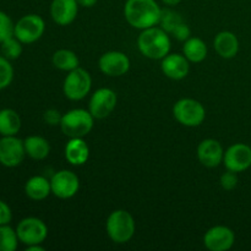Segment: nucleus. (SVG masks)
Listing matches in <instances>:
<instances>
[{
  "mask_svg": "<svg viewBox=\"0 0 251 251\" xmlns=\"http://www.w3.org/2000/svg\"><path fill=\"white\" fill-rule=\"evenodd\" d=\"M124 16L127 24L136 29H146L158 26L162 9L156 0H126Z\"/></svg>",
  "mask_w": 251,
  "mask_h": 251,
  "instance_id": "obj_1",
  "label": "nucleus"
},
{
  "mask_svg": "<svg viewBox=\"0 0 251 251\" xmlns=\"http://www.w3.org/2000/svg\"><path fill=\"white\" fill-rule=\"evenodd\" d=\"M172 42L169 33L162 27H150L142 29L137 37L140 53L152 60H162L171 51Z\"/></svg>",
  "mask_w": 251,
  "mask_h": 251,
  "instance_id": "obj_2",
  "label": "nucleus"
},
{
  "mask_svg": "<svg viewBox=\"0 0 251 251\" xmlns=\"http://www.w3.org/2000/svg\"><path fill=\"white\" fill-rule=\"evenodd\" d=\"M108 237L115 244H125L132 239L136 223L131 213L126 210H115L108 216L105 222Z\"/></svg>",
  "mask_w": 251,
  "mask_h": 251,
  "instance_id": "obj_3",
  "label": "nucleus"
},
{
  "mask_svg": "<svg viewBox=\"0 0 251 251\" xmlns=\"http://www.w3.org/2000/svg\"><path fill=\"white\" fill-rule=\"evenodd\" d=\"M93 124H95V118L91 114L90 110L75 108L63 114L59 126L63 134L69 139H74V137L83 139L92 131Z\"/></svg>",
  "mask_w": 251,
  "mask_h": 251,
  "instance_id": "obj_4",
  "label": "nucleus"
},
{
  "mask_svg": "<svg viewBox=\"0 0 251 251\" xmlns=\"http://www.w3.org/2000/svg\"><path fill=\"white\" fill-rule=\"evenodd\" d=\"M173 115L179 124L188 127L200 126L206 118V109L194 98H181L174 104Z\"/></svg>",
  "mask_w": 251,
  "mask_h": 251,
  "instance_id": "obj_5",
  "label": "nucleus"
},
{
  "mask_svg": "<svg viewBox=\"0 0 251 251\" xmlns=\"http://www.w3.org/2000/svg\"><path fill=\"white\" fill-rule=\"evenodd\" d=\"M92 77L83 68H76L69 71L63 83V92L70 100H81L90 93Z\"/></svg>",
  "mask_w": 251,
  "mask_h": 251,
  "instance_id": "obj_6",
  "label": "nucleus"
},
{
  "mask_svg": "<svg viewBox=\"0 0 251 251\" xmlns=\"http://www.w3.org/2000/svg\"><path fill=\"white\" fill-rule=\"evenodd\" d=\"M46 31V22L37 14L22 16L14 26V36L24 44H32L42 38Z\"/></svg>",
  "mask_w": 251,
  "mask_h": 251,
  "instance_id": "obj_7",
  "label": "nucleus"
},
{
  "mask_svg": "<svg viewBox=\"0 0 251 251\" xmlns=\"http://www.w3.org/2000/svg\"><path fill=\"white\" fill-rule=\"evenodd\" d=\"M19 242L24 245L42 244L48 237V227L38 217H26L16 226Z\"/></svg>",
  "mask_w": 251,
  "mask_h": 251,
  "instance_id": "obj_8",
  "label": "nucleus"
},
{
  "mask_svg": "<svg viewBox=\"0 0 251 251\" xmlns=\"http://www.w3.org/2000/svg\"><path fill=\"white\" fill-rule=\"evenodd\" d=\"M24 140L14 136L0 137V164L6 168H16L26 157Z\"/></svg>",
  "mask_w": 251,
  "mask_h": 251,
  "instance_id": "obj_9",
  "label": "nucleus"
},
{
  "mask_svg": "<svg viewBox=\"0 0 251 251\" xmlns=\"http://www.w3.org/2000/svg\"><path fill=\"white\" fill-rule=\"evenodd\" d=\"M118 96L112 88L100 87L93 92L88 102V110L95 119H104L114 112Z\"/></svg>",
  "mask_w": 251,
  "mask_h": 251,
  "instance_id": "obj_10",
  "label": "nucleus"
},
{
  "mask_svg": "<svg viewBox=\"0 0 251 251\" xmlns=\"http://www.w3.org/2000/svg\"><path fill=\"white\" fill-rule=\"evenodd\" d=\"M51 194L61 200L74 198L80 190V179L77 174L68 169L56 172L50 178Z\"/></svg>",
  "mask_w": 251,
  "mask_h": 251,
  "instance_id": "obj_11",
  "label": "nucleus"
},
{
  "mask_svg": "<svg viewBox=\"0 0 251 251\" xmlns=\"http://www.w3.org/2000/svg\"><path fill=\"white\" fill-rule=\"evenodd\" d=\"M223 163L228 171L242 173L251 167V147L247 144L232 145L225 151Z\"/></svg>",
  "mask_w": 251,
  "mask_h": 251,
  "instance_id": "obj_12",
  "label": "nucleus"
},
{
  "mask_svg": "<svg viewBox=\"0 0 251 251\" xmlns=\"http://www.w3.org/2000/svg\"><path fill=\"white\" fill-rule=\"evenodd\" d=\"M130 59L125 53L110 50L102 54L98 60L100 70L109 77H120L130 70Z\"/></svg>",
  "mask_w": 251,
  "mask_h": 251,
  "instance_id": "obj_13",
  "label": "nucleus"
},
{
  "mask_svg": "<svg viewBox=\"0 0 251 251\" xmlns=\"http://www.w3.org/2000/svg\"><path fill=\"white\" fill-rule=\"evenodd\" d=\"M235 234L227 226H215L203 235V245L210 251H227L232 249Z\"/></svg>",
  "mask_w": 251,
  "mask_h": 251,
  "instance_id": "obj_14",
  "label": "nucleus"
},
{
  "mask_svg": "<svg viewBox=\"0 0 251 251\" xmlns=\"http://www.w3.org/2000/svg\"><path fill=\"white\" fill-rule=\"evenodd\" d=\"M225 150L220 141L215 139H205L198 146V159L207 168H216L223 163Z\"/></svg>",
  "mask_w": 251,
  "mask_h": 251,
  "instance_id": "obj_15",
  "label": "nucleus"
},
{
  "mask_svg": "<svg viewBox=\"0 0 251 251\" xmlns=\"http://www.w3.org/2000/svg\"><path fill=\"white\" fill-rule=\"evenodd\" d=\"M162 73L172 80H183L188 76L190 71V61L185 58L184 54L169 53L162 59Z\"/></svg>",
  "mask_w": 251,
  "mask_h": 251,
  "instance_id": "obj_16",
  "label": "nucleus"
},
{
  "mask_svg": "<svg viewBox=\"0 0 251 251\" xmlns=\"http://www.w3.org/2000/svg\"><path fill=\"white\" fill-rule=\"evenodd\" d=\"M76 0H53L50 4V16L59 26H68L75 21L78 12Z\"/></svg>",
  "mask_w": 251,
  "mask_h": 251,
  "instance_id": "obj_17",
  "label": "nucleus"
},
{
  "mask_svg": "<svg viewBox=\"0 0 251 251\" xmlns=\"http://www.w3.org/2000/svg\"><path fill=\"white\" fill-rule=\"evenodd\" d=\"M213 47L221 58L233 59L239 51V39L233 32L222 31L215 37Z\"/></svg>",
  "mask_w": 251,
  "mask_h": 251,
  "instance_id": "obj_18",
  "label": "nucleus"
},
{
  "mask_svg": "<svg viewBox=\"0 0 251 251\" xmlns=\"http://www.w3.org/2000/svg\"><path fill=\"white\" fill-rule=\"evenodd\" d=\"M65 158L73 166H82L88 161L90 147L82 137H74L69 140L65 146Z\"/></svg>",
  "mask_w": 251,
  "mask_h": 251,
  "instance_id": "obj_19",
  "label": "nucleus"
},
{
  "mask_svg": "<svg viewBox=\"0 0 251 251\" xmlns=\"http://www.w3.org/2000/svg\"><path fill=\"white\" fill-rule=\"evenodd\" d=\"M25 194L33 201H43L51 194L50 179L43 176H33L25 184Z\"/></svg>",
  "mask_w": 251,
  "mask_h": 251,
  "instance_id": "obj_20",
  "label": "nucleus"
},
{
  "mask_svg": "<svg viewBox=\"0 0 251 251\" xmlns=\"http://www.w3.org/2000/svg\"><path fill=\"white\" fill-rule=\"evenodd\" d=\"M25 151L29 158L34 161H43L50 153V144L39 135H31L24 140Z\"/></svg>",
  "mask_w": 251,
  "mask_h": 251,
  "instance_id": "obj_21",
  "label": "nucleus"
},
{
  "mask_svg": "<svg viewBox=\"0 0 251 251\" xmlns=\"http://www.w3.org/2000/svg\"><path fill=\"white\" fill-rule=\"evenodd\" d=\"M21 117L16 110L11 108L0 109V135L1 136H14L21 130Z\"/></svg>",
  "mask_w": 251,
  "mask_h": 251,
  "instance_id": "obj_22",
  "label": "nucleus"
},
{
  "mask_svg": "<svg viewBox=\"0 0 251 251\" xmlns=\"http://www.w3.org/2000/svg\"><path fill=\"white\" fill-rule=\"evenodd\" d=\"M207 53V44L199 37H190L184 42L183 54L190 63H201L206 59Z\"/></svg>",
  "mask_w": 251,
  "mask_h": 251,
  "instance_id": "obj_23",
  "label": "nucleus"
},
{
  "mask_svg": "<svg viewBox=\"0 0 251 251\" xmlns=\"http://www.w3.org/2000/svg\"><path fill=\"white\" fill-rule=\"evenodd\" d=\"M51 63L61 71H71L80 66V60L75 51L70 49H58L51 56Z\"/></svg>",
  "mask_w": 251,
  "mask_h": 251,
  "instance_id": "obj_24",
  "label": "nucleus"
},
{
  "mask_svg": "<svg viewBox=\"0 0 251 251\" xmlns=\"http://www.w3.org/2000/svg\"><path fill=\"white\" fill-rule=\"evenodd\" d=\"M19 247L16 229L10 225L0 226V251H15Z\"/></svg>",
  "mask_w": 251,
  "mask_h": 251,
  "instance_id": "obj_25",
  "label": "nucleus"
},
{
  "mask_svg": "<svg viewBox=\"0 0 251 251\" xmlns=\"http://www.w3.org/2000/svg\"><path fill=\"white\" fill-rule=\"evenodd\" d=\"M22 46H24V43H21L15 36H12L5 39L2 43H0V49H1V54L5 58H7L9 60H16L21 56L22 51H24Z\"/></svg>",
  "mask_w": 251,
  "mask_h": 251,
  "instance_id": "obj_26",
  "label": "nucleus"
},
{
  "mask_svg": "<svg viewBox=\"0 0 251 251\" xmlns=\"http://www.w3.org/2000/svg\"><path fill=\"white\" fill-rule=\"evenodd\" d=\"M14 66L11 65L10 60L0 54V91L5 90L11 85L14 81Z\"/></svg>",
  "mask_w": 251,
  "mask_h": 251,
  "instance_id": "obj_27",
  "label": "nucleus"
},
{
  "mask_svg": "<svg viewBox=\"0 0 251 251\" xmlns=\"http://www.w3.org/2000/svg\"><path fill=\"white\" fill-rule=\"evenodd\" d=\"M181 21H183V20H181V17L179 16L178 12L169 9L162 10V17H161V22H159V25H161L162 28L166 29L168 33H171V32L174 29V27H176L178 24H180Z\"/></svg>",
  "mask_w": 251,
  "mask_h": 251,
  "instance_id": "obj_28",
  "label": "nucleus"
},
{
  "mask_svg": "<svg viewBox=\"0 0 251 251\" xmlns=\"http://www.w3.org/2000/svg\"><path fill=\"white\" fill-rule=\"evenodd\" d=\"M14 26L11 17L0 10V43L14 36Z\"/></svg>",
  "mask_w": 251,
  "mask_h": 251,
  "instance_id": "obj_29",
  "label": "nucleus"
},
{
  "mask_svg": "<svg viewBox=\"0 0 251 251\" xmlns=\"http://www.w3.org/2000/svg\"><path fill=\"white\" fill-rule=\"evenodd\" d=\"M238 183H239V179H238V173L232 171H228L226 173H223L220 178V184L225 190L230 191L234 190L238 186Z\"/></svg>",
  "mask_w": 251,
  "mask_h": 251,
  "instance_id": "obj_30",
  "label": "nucleus"
},
{
  "mask_svg": "<svg viewBox=\"0 0 251 251\" xmlns=\"http://www.w3.org/2000/svg\"><path fill=\"white\" fill-rule=\"evenodd\" d=\"M171 33L173 34L174 38H176L178 41L185 42L186 39H189L191 37V29L185 22L181 21L180 24H178L176 27H174V29L171 32Z\"/></svg>",
  "mask_w": 251,
  "mask_h": 251,
  "instance_id": "obj_31",
  "label": "nucleus"
},
{
  "mask_svg": "<svg viewBox=\"0 0 251 251\" xmlns=\"http://www.w3.org/2000/svg\"><path fill=\"white\" fill-rule=\"evenodd\" d=\"M61 117H63V115L60 114V112L56 109H53V108H50V109H47L43 114L44 122H46L48 125H51V126L60 125Z\"/></svg>",
  "mask_w": 251,
  "mask_h": 251,
  "instance_id": "obj_32",
  "label": "nucleus"
},
{
  "mask_svg": "<svg viewBox=\"0 0 251 251\" xmlns=\"http://www.w3.org/2000/svg\"><path fill=\"white\" fill-rule=\"evenodd\" d=\"M12 221V211L5 201L0 200V226L10 225Z\"/></svg>",
  "mask_w": 251,
  "mask_h": 251,
  "instance_id": "obj_33",
  "label": "nucleus"
},
{
  "mask_svg": "<svg viewBox=\"0 0 251 251\" xmlns=\"http://www.w3.org/2000/svg\"><path fill=\"white\" fill-rule=\"evenodd\" d=\"M76 1L82 7H92L97 4L98 0H76Z\"/></svg>",
  "mask_w": 251,
  "mask_h": 251,
  "instance_id": "obj_34",
  "label": "nucleus"
},
{
  "mask_svg": "<svg viewBox=\"0 0 251 251\" xmlns=\"http://www.w3.org/2000/svg\"><path fill=\"white\" fill-rule=\"evenodd\" d=\"M26 251H44V248L42 247V244L28 245V247H26Z\"/></svg>",
  "mask_w": 251,
  "mask_h": 251,
  "instance_id": "obj_35",
  "label": "nucleus"
},
{
  "mask_svg": "<svg viewBox=\"0 0 251 251\" xmlns=\"http://www.w3.org/2000/svg\"><path fill=\"white\" fill-rule=\"evenodd\" d=\"M162 1L166 5H168V6H176V5H178L181 0H162Z\"/></svg>",
  "mask_w": 251,
  "mask_h": 251,
  "instance_id": "obj_36",
  "label": "nucleus"
}]
</instances>
